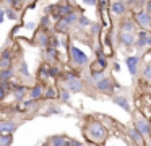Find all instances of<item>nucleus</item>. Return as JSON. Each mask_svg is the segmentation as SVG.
Masks as SVG:
<instances>
[{"label": "nucleus", "mask_w": 151, "mask_h": 146, "mask_svg": "<svg viewBox=\"0 0 151 146\" xmlns=\"http://www.w3.org/2000/svg\"><path fill=\"white\" fill-rule=\"evenodd\" d=\"M24 122L26 120L23 117H17V119H0V133L2 135H13Z\"/></svg>", "instance_id": "obj_6"}, {"label": "nucleus", "mask_w": 151, "mask_h": 146, "mask_svg": "<svg viewBox=\"0 0 151 146\" xmlns=\"http://www.w3.org/2000/svg\"><path fill=\"white\" fill-rule=\"evenodd\" d=\"M127 12V2H109V15L117 16V18H125Z\"/></svg>", "instance_id": "obj_11"}, {"label": "nucleus", "mask_w": 151, "mask_h": 146, "mask_svg": "<svg viewBox=\"0 0 151 146\" xmlns=\"http://www.w3.org/2000/svg\"><path fill=\"white\" fill-rule=\"evenodd\" d=\"M143 10L151 15V0H150V2H145V8H143Z\"/></svg>", "instance_id": "obj_27"}, {"label": "nucleus", "mask_w": 151, "mask_h": 146, "mask_svg": "<svg viewBox=\"0 0 151 146\" xmlns=\"http://www.w3.org/2000/svg\"><path fill=\"white\" fill-rule=\"evenodd\" d=\"M50 37H52L50 29H44V28H39V26H37L34 34H33V37L29 39V44L34 45V47H37V49H41V50H44V49L50 47Z\"/></svg>", "instance_id": "obj_5"}, {"label": "nucleus", "mask_w": 151, "mask_h": 146, "mask_svg": "<svg viewBox=\"0 0 151 146\" xmlns=\"http://www.w3.org/2000/svg\"><path fill=\"white\" fill-rule=\"evenodd\" d=\"M101 32V23H93L89 26V36H98Z\"/></svg>", "instance_id": "obj_25"}, {"label": "nucleus", "mask_w": 151, "mask_h": 146, "mask_svg": "<svg viewBox=\"0 0 151 146\" xmlns=\"http://www.w3.org/2000/svg\"><path fill=\"white\" fill-rule=\"evenodd\" d=\"M111 101L115 104V106L122 107L125 112L132 114V106H130V101H128L127 96H124V94H114V96H111Z\"/></svg>", "instance_id": "obj_17"}, {"label": "nucleus", "mask_w": 151, "mask_h": 146, "mask_svg": "<svg viewBox=\"0 0 151 146\" xmlns=\"http://www.w3.org/2000/svg\"><path fill=\"white\" fill-rule=\"evenodd\" d=\"M88 146H96V145H88Z\"/></svg>", "instance_id": "obj_30"}, {"label": "nucleus", "mask_w": 151, "mask_h": 146, "mask_svg": "<svg viewBox=\"0 0 151 146\" xmlns=\"http://www.w3.org/2000/svg\"><path fill=\"white\" fill-rule=\"evenodd\" d=\"M81 133L86 140V145H96V146H104L109 136L107 127L93 115L85 117L81 125Z\"/></svg>", "instance_id": "obj_1"}, {"label": "nucleus", "mask_w": 151, "mask_h": 146, "mask_svg": "<svg viewBox=\"0 0 151 146\" xmlns=\"http://www.w3.org/2000/svg\"><path fill=\"white\" fill-rule=\"evenodd\" d=\"M125 135H127V138L130 140L135 146H148V143H146V140L143 138V135H141L137 128H133V127L125 128Z\"/></svg>", "instance_id": "obj_12"}, {"label": "nucleus", "mask_w": 151, "mask_h": 146, "mask_svg": "<svg viewBox=\"0 0 151 146\" xmlns=\"http://www.w3.org/2000/svg\"><path fill=\"white\" fill-rule=\"evenodd\" d=\"M125 65H127L128 71H130L132 76H138L141 71V55H128L127 58H125Z\"/></svg>", "instance_id": "obj_9"}, {"label": "nucleus", "mask_w": 151, "mask_h": 146, "mask_svg": "<svg viewBox=\"0 0 151 146\" xmlns=\"http://www.w3.org/2000/svg\"><path fill=\"white\" fill-rule=\"evenodd\" d=\"M44 89H46V86H44V84H41V83H34L33 86L29 88V94H28V99H31V101H42Z\"/></svg>", "instance_id": "obj_18"}, {"label": "nucleus", "mask_w": 151, "mask_h": 146, "mask_svg": "<svg viewBox=\"0 0 151 146\" xmlns=\"http://www.w3.org/2000/svg\"><path fill=\"white\" fill-rule=\"evenodd\" d=\"M67 47V55H68V70L73 71V73L80 75L81 71L88 70L89 67V57L81 50L80 47H76L75 44L72 42V39L67 37V41H63Z\"/></svg>", "instance_id": "obj_2"}, {"label": "nucleus", "mask_w": 151, "mask_h": 146, "mask_svg": "<svg viewBox=\"0 0 151 146\" xmlns=\"http://www.w3.org/2000/svg\"><path fill=\"white\" fill-rule=\"evenodd\" d=\"M13 145V135H2L0 136V146H12Z\"/></svg>", "instance_id": "obj_24"}, {"label": "nucleus", "mask_w": 151, "mask_h": 146, "mask_svg": "<svg viewBox=\"0 0 151 146\" xmlns=\"http://www.w3.org/2000/svg\"><path fill=\"white\" fill-rule=\"evenodd\" d=\"M41 146H49V143H47V141H44V143H42V145H41Z\"/></svg>", "instance_id": "obj_29"}, {"label": "nucleus", "mask_w": 151, "mask_h": 146, "mask_svg": "<svg viewBox=\"0 0 151 146\" xmlns=\"http://www.w3.org/2000/svg\"><path fill=\"white\" fill-rule=\"evenodd\" d=\"M15 78H17L15 68H5V70H0V84L15 81Z\"/></svg>", "instance_id": "obj_21"}, {"label": "nucleus", "mask_w": 151, "mask_h": 146, "mask_svg": "<svg viewBox=\"0 0 151 146\" xmlns=\"http://www.w3.org/2000/svg\"><path fill=\"white\" fill-rule=\"evenodd\" d=\"M132 127L137 128L143 135L146 143L151 141V122L140 112V110H132Z\"/></svg>", "instance_id": "obj_4"}, {"label": "nucleus", "mask_w": 151, "mask_h": 146, "mask_svg": "<svg viewBox=\"0 0 151 146\" xmlns=\"http://www.w3.org/2000/svg\"><path fill=\"white\" fill-rule=\"evenodd\" d=\"M115 41L119 42V45H120V47L130 49V47H135V42H137V34H133V32H117Z\"/></svg>", "instance_id": "obj_10"}, {"label": "nucleus", "mask_w": 151, "mask_h": 146, "mask_svg": "<svg viewBox=\"0 0 151 146\" xmlns=\"http://www.w3.org/2000/svg\"><path fill=\"white\" fill-rule=\"evenodd\" d=\"M4 5H5V16H7L8 19H12V21H18L20 24H23V15L24 13H21L20 10L13 8V6H10V5H7L5 0H4Z\"/></svg>", "instance_id": "obj_16"}, {"label": "nucleus", "mask_w": 151, "mask_h": 146, "mask_svg": "<svg viewBox=\"0 0 151 146\" xmlns=\"http://www.w3.org/2000/svg\"><path fill=\"white\" fill-rule=\"evenodd\" d=\"M36 83H41L44 86L49 84V80H50V75H49V65L41 62V65L37 67V71H36V76H34Z\"/></svg>", "instance_id": "obj_13"}, {"label": "nucleus", "mask_w": 151, "mask_h": 146, "mask_svg": "<svg viewBox=\"0 0 151 146\" xmlns=\"http://www.w3.org/2000/svg\"><path fill=\"white\" fill-rule=\"evenodd\" d=\"M86 146H88V145H86Z\"/></svg>", "instance_id": "obj_31"}, {"label": "nucleus", "mask_w": 151, "mask_h": 146, "mask_svg": "<svg viewBox=\"0 0 151 146\" xmlns=\"http://www.w3.org/2000/svg\"><path fill=\"white\" fill-rule=\"evenodd\" d=\"M140 76L143 78L146 83L151 84V62H146V63H143V67H141V71H140Z\"/></svg>", "instance_id": "obj_23"}, {"label": "nucleus", "mask_w": 151, "mask_h": 146, "mask_svg": "<svg viewBox=\"0 0 151 146\" xmlns=\"http://www.w3.org/2000/svg\"><path fill=\"white\" fill-rule=\"evenodd\" d=\"M57 84V83H55ZM57 89H59V102H62V104H68L70 102V96H72V93L70 91H67L63 86H60V84H57Z\"/></svg>", "instance_id": "obj_22"}, {"label": "nucleus", "mask_w": 151, "mask_h": 146, "mask_svg": "<svg viewBox=\"0 0 151 146\" xmlns=\"http://www.w3.org/2000/svg\"><path fill=\"white\" fill-rule=\"evenodd\" d=\"M70 140L67 135H52L46 140L49 146H70Z\"/></svg>", "instance_id": "obj_19"}, {"label": "nucleus", "mask_w": 151, "mask_h": 146, "mask_svg": "<svg viewBox=\"0 0 151 146\" xmlns=\"http://www.w3.org/2000/svg\"><path fill=\"white\" fill-rule=\"evenodd\" d=\"M5 18H7L5 16V5H4V0H0V24L4 23Z\"/></svg>", "instance_id": "obj_26"}, {"label": "nucleus", "mask_w": 151, "mask_h": 146, "mask_svg": "<svg viewBox=\"0 0 151 146\" xmlns=\"http://www.w3.org/2000/svg\"><path fill=\"white\" fill-rule=\"evenodd\" d=\"M59 99V89H57V84L52 83V84H47L46 89H44V96H42V101H57Z\"/></svg>", "instance_id": "obj_20"}, {"label": "nucleus", "mask_w": 151, "mask_h": 146, "mask_svg": "<svg viewBox=\"0 0 151 146\" xmlns=\"http://www.w3.org/2000/svg\"><path fill=\"white\" fill-rule=\"evenodd\" d=\"M112 68H114V71H119V70H120V65H119V62H114Z\"/></svg>", "instance_id": "obj_28"}, {"label": "nucleus", "mask_w": 151, "mask_h": 146, "mask_svg": "<svg viewBox=\"0 0 151 146\" xmlns=\"http://www.w3.org/2000/svg\"><path fill=\"white\" fill-rule=\"evenodd\" d=\"M41 58L47 65H59L60 63V52H59V49L47 47L44 50H41Z\"/></svg>", "instance_id": "obj_8"}, {"label": "nucleus", "mask_w": 151, "mask_h": 146, "mask_svg": "<svg viewBox=\"0 0 151 146\" xmlns=\"http://www.w3.org/2000/svg\"><path fill=\"white\" fill-rule=\"evenodd\" d=\"M28 94H29V86H24V84H15L13 91H12L10 96L13 97L15 102H23L28 99Z\"/></svg>", "instance_id": "obj_14"}, {"label": "nucleus", "mask_w": 151, "mask_h": 146, "mask_svg": "<svg viewBox=\"0 0 151 146\" xmlns=\"http://www.w3.org/2000/svg\"><path fill=\"white\" fill-rule=\"evenodd\" d=\"M119 32H133V34H137L138 26L135 23V19L133 18H122L120 23H119Z\"/></svg>", "instance_id": "obj_15"}, {"label": "nucleus", "mask_w": 151, "mask_h": 146, "mask_svg": "<svg viewBox=\"0 0 151 146\" xmlns=\"http://www.w3.org/2000/svg\"><path fill=\"white\" fill-rule=\"evenodd\" d=\"M133 19L137 23L138 29H145V31H151V15L146 13L145 10H138L133 13Z\"/></svg>", "instance_id": "obj_7"}, {"label": "nucleus", "mask_w": 151, "mask_h": 146, "mask_svg": "<svg viewBox=\"0 0 151 146\" xmlns=\"http://www.w3.org/2000/svg\"><path fill=\"white\" fill-rule=\"evenodd\" d=\"M55 83L60 84V86H63L72 94L85 93V91L88 89V86H86L85 80L81 78V75H76V73H73V71H70V70H63L62 75H60V78L55 81Z\"/></svg>", "instance_id": "obj_3"}]
</instances>
